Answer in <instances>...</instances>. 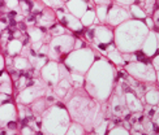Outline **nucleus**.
<instances>
[{
  "mask_svg": "<svg viewBox=\"0 0 159 135\" xmlns=\"http://www.w3.org/2000/svg\"><path fill=\"white\" fill-rule=\"evenodd\" d=\"M72 89L65 96L70 120L82 125L86 131H91L106 118L101 103L86 94L85 90L82 91L81 89H76V91H73Z\"/></svg>",
  "mask_w": 159,
  "mask_h": 135,
  "instance_id": "nucleus-1",
  "label": "nucleus"
},
{
  "mask_svg": "<svg viewBox=\"0 0 159 135\" xmlns=\"http://www.w3.org/2000/svg\"><path fill=\"white\" fill-rule=\"evenodd\" d=\"M115 83V68L108 60L99 56L85 74L84 89L89 95L99 103H107Z\"/></svg>",
  "mask_w": 159,
  "mask_h": 135,
  "instance_id": "nucleus-2",
  "label": "nucleus"
},
{
  "mask_svg": "<svg viewBox=\"0 0 159 135\" xmlns=\"http://www.w3.org/2000/svg\"><path fill=\"white\" fill-rule=\"evenodd\" d=\"M143 21L130 18L115 28L114 31V42L116 48L121 53H134L141 50L145 38L149 34Z\"/></svg>",
  "mask_w": 159,
  "mask_h": 135,
  "instance_id": "nucleus-3",
  "label": "nucleus"
},
{
  "mask_svg": "<svg viewBox=\"0 0 159 135\" xmlns=\"http://www.w3.org/2000/svg\"><path fill=\"white\" fill-rule=\"evenodd\" d=\"M70 125V116L67 108L54 105L42 113L41 127L46 135H65Z\"/></svg>",
  "mask_w": 159,
  "mask_h": 135,
  "instance_id": "nucleus-4",
  "label": "nucleus"
},
{
  "mask_svg": "<svg viewBox=\"0 0 159 135\" xmlns=\"http://www.w3.org/2000/svg\"><path fill=\"white\" fill-rule=\"evenodd\" d=\"M97 56L90 47H84L81 50H73L64 59L63 64L68 68L69 72L80 73L85 76L90 66L94 64Z\"/></svg>",
  "mask_w": 159,
  "mask_h": 135,
  "instance_id": "nucleus-5",
  "label": "nucleus"
},
{
  "mask_svg": "<svg viewBox=\"0 0 159 135\" xmlns=\"http://www.w3.org/2000/svg\"><path fill=\"white\" fill-rule=\"evenodd\" d=\"M75 37L70 34H63L51 39L48 44V59L52 61H64L68 53L75 50Z\"/></svg>",
  "mask_w": 159,
  "mask_h": 135,
  "instance_id": "nucleus-6",
  "label": "nucleus"
},
{
  "mask_svg": "<svg viewBox=\"0 0 159 135\" xmlns=\"http://www.w3.org/2000/svg\"><path fill=\"white\" fill-rule=\"evenodd\" d=\"M125 72H127L128 76L140 81V82L151 83V85L157 83V72L151 66V64H145L140 61L128 63L125 65Z\"/></svg>",
  "mask_w": 159,
  "mask_h": 135,
  "instance_id": "nucleus-7",
  "label": "nucleus"
},
{
  "mask_svg": "<svg viewBox=\"0 0 159 135\" xmlns=\"http://www.w3.org/2000/svg\"><path fill=\"white\" fill-rule=\"evenodd\" d=\"M108 108L111 109V113L114 114L115 117L124 118L128 113H130L127 108V104H125L124 90H123L121 85L114 87V91H112L111 96L108 99Z\"/></svg>",
  "mask_w": 159,
  "mask_h": 135,
  "instance_id": "nucleus-8",
  "label": "nucleus"
},
{
  "mask_svg": "<svg viewBox=\"0 0 159 135\" xmlns=\"http://www.w3.org/2000/svg\"><path fill=\"white\" fill-rule=\"evenodd\" d=\"M130 11H129V5H123V4H117V3H112L108 7V12H107V18H106V24L110 26H116L121 25L123 22L130 20Z\"/></svg>",
  "mask_w": 159,
  "mask_h": 135,
  "instance_id": "nucleus-9",
  "label": "nucleus"
},
{
  "mask_svg": "<svg viewBox=\"0 0 159 135\" xmlns=\"http://www.w3.org/2000/svg\"><path fill=\"white\" fill-rule=\"evenodd\" d=\"M43 95H46V86L34 85L20 91L17 96V101L22 105H30L34 100H37L38 98H42Z\"/></svg>",
  "mask_w": 159,
  "mask_h": 135,
  "instance_id": "nucleus-10",
  "label": "nucleus"
},
{
  "mask_svg": "<svg viewBox=\"0 0 159 135\" xmlns=\"http://www.w3.org/2000/svg\"><path fill=\"white\" fill-rule=\"evenodd\" d=\"M114 43V31L108 25H93V44Z\"/></svg>",
  "mask_w": 159,
  "mask_h": 135,
  "instance_id": "nucleus-11",
  "label": "nucleus"
},
{
  "mask_svg": "<svg viewBox=\"0 0 159 135\" xmlns=\"http://www.w3.org/2000/svg\"><path fill=\"white\" fill-rule=\"evenodd\" d=\"M41 77L46 83L50 86H56L60 81V74H59V63L57 61H47L42 69H41Z\"/></svg>",
  "mask_w": 159,
  "mask_h": 135,
  "instance_id": "nucleus-12",
  "label": "nucleus"
},
{
  "mask_svg": "<svg viewBox=\"0 0 159 135\" xmlns=\"http://www.w3.org/2000/svg\"><path fill=\"white\" fill-rule=\"evenodd\" d=\"M93 5H94L93 0H68L65 7L70 15H73L77 18H81L88 9H94Z\"/></svg>",
  "mask_w": 159,
  "mask_h": 135,
  "instance_id": "nucleus-13",
  "label": "nucleus"
},
{
  "mask_svg": "<svg viewBox=\"0 0 159 135\" xmlns=\"http://www.w3.org/2000/svg\"><path fill=\"white\" fill-rule=\"evenodd\" d=\"M141 51L145 56L148 57H153L155 55H158L159 53V50H158V39H157V34L150 30L149 34L146 35V38H145L143 43L141 46Z\"/></svg>",
  "mask_w": 159,
  "mask_h": 135,
  "instance_id": "nucleus-14",
  "label": "nucleus"
},
{
  "mask_svg": "<svg viewBox=\"0 0 159 135\" xmlns=\"http://www.w3.org/2000/svg\"><path fill=\"white\" fill-rule=\"evenodd\" d=\"M16 117H17V109L12 101L0 105V126L7 125L9 121H16Z\"/></svg>",
  "mask_w": 159,
  "mask_h": 135,
  "instance_id": "nucleus-15",
  "label": "nucleus"
},
{
  "mask_svg": "<svg viewBox=\"0 0 159 135\" xmlns=\"http://www.w3.org/2000/svg\"><path fill=\"white\" fill-rule=\"evenodd\" d=\"M55 21H56L55 11L51 8H47V7L39 15H37V22L39 24V26H44V28L48 29L50 26L55 24Z\"/></svg>",
  "mask_w": 159,
  "mask_h": 135,
  "instance_id": "nucleus-16",
  "label": "nucleus"
},
{
  "mask_svg": "<svg viewBox=\"0 0 159 135\" xmlns=\"http://www.w3.org/2000/svg\"><path fill=\"white\" fill-rule=\"evenodd\" d=\"M61 25L67 26L68 29H70L72 31H75V33H81L84 30V26H82L81 21H80V18L75 17L73 15H70V13H67V16H65Z\"/></svg>",
  "mask_w": 159,
  "mask_h": 135,
  "instance_id": "nucleus-17",
  "label": "nucleus"
},
{
  "mask_svg": "<svg viewBox=\"0 0 159 135\" xmlns=\"http://www.w3.org/2000/svg\"><path fill=\"white\" fill-rule=\"evenodd\" d=\"M22 47H24V44L21 42V39H12V40H9V42L7 43L4 50L7 51V53H8V56L16 57L18 53L22 51Z\"/></svg>",
  "mask_w": 159,
  "mask_h": 135,
  "instance_id": "nucleus-18",
  "label": "nucleus"
},
{
  "mask_svg": "<svg viewBox=\"0 0 159 135\" xmlns=\"http://www.w3.org/2000/svg\"><path fill=\"white\" fill-rule=\"evenodd\" d=\"M31 105V112L34 116H42V113L47 109V103H46V99L44 98H38L37 100H34L33 103L30 104Z\"/></svg>",
  "mask_w": 159,
  "mask_h": 135,
  "instance_id": "nucleus-19",
  "label": "nucleus"
},
{
  "mask_svg": "<svg viewBox=\"0 0 159 135\" xmlns=\"http://www.w3.org/2000/svg\"><path fill=\"white\" fill-rule=\"evenodd\" d=\"M13 68L18 72H26L30 69L31 65H30V61L28 60V57L17 56V57H13Z\"/></svg>",
  "mask_w": 159,
  "mask_h": 135,
  "instance_id": "nucleus-20",
  "label": "nucleus"
},
{
  "mask_svg": "<svg viewBox=\"0 0 159 135\" xmlns=\"http://www.w3.org/2000/svg\"><path fill=\"white\" fill-rule=\"evenodd\" d=\"M143 99H145V104H149V105H157L158 101H159V90L157 89H149L143 95ZM143 104V105H145Z\"/></svg>",
  "mask_w": 159,
  "mask_h": 135,
  "instance_id": "nucleus-21",
  "label": "nucleus"
},
{
  "mask_svg": "<svg viewBox=\"0 0 159 135\" xmlns=\"http://www.w3.org/2000/svg\"><path fill=\"white\" fill-rule=\"evenodd\" d=\"M106 57H107L108 61H111L114 65H119V66H121V65H125L124 63V60H123V53L119 51L117 48L114 50V51H110L106 53Z\"/></svg>",
  "mask_w": 159,
  "mask_h": 135,
  "instance_id": "nucleus-22",
  "label": "nucleus"
},
{
  "mask_svg": "<svg viewBox=\"0 0 159 135\" xmlns=\"http://www.w3.org/2000/svg\"><path fill=\"white\" fill-rule=\"evenodd\" d=\"M95 18H97V16H95V8H94V9H88L84 13V16L80 18V21H81L84 28H89V26L94 25V20Z\"/></svg>",
  "mask_w": 159,
  "mask_h": 135,
  "instance_id": "nucleus-23",
  "label": "nucleus"
},
{
  "mask_svg": "<svg viewBox=\"0 0 159 135\" xmlns=\"http://www.w3.org/2000/svg\"><path fill=\"white\" fill-rule=\"evenodd\" d=\"M69 79H70V83L73 89H84V85H85V77L80 73H75V72H70L69 73Z\"/></svg>",
  "mask_w": 159,
  "mask_h": 135,
  "instance_id": "nucleus-24",
  "label": "nucleus"
},
{
  "mask_svg": "<svg viewBox=\"0 0 159 135\" xmlns=\"http://www.w3.org/2000/svg\"><path fill=\"white\" fill-rule=\"evenodd\" d=\"M129 11H130V17L133 20H140V21H143V20L148 17V15L145 13V11L138 5H134V4L129 5Z\"/></svg>",
  "mask_w": 159,
  "mask_h": 135,
  "instance_id": "nucleus-25",
  "label": "nucleus"
},
{
  "mask_svg": "<svg viewBox=\"0 0 159 135\" xmlns=\"http://www.w3.org/2000/svg\"><path fill=\"white\" fill-rule=\"evenodd\" d=\"M85 134H86L85 127L77 122H72L68 127L67 133H65V135H85Z\"/></svg>",
  "mask_w": 159,
  "mask_h": 135,
  "instance_id": "nucleus-26",
  "label": "nucleus"
},
{
  "mask_svg": "<svg viewBox=\"0 0 159 135\" xmlns=\"http://www.w3.org/2000/svg\"><path fill=\"white\" fill-rule=\"evenodd\" d=\"M110 5H95V16L99 20L101 24H106V18H107V12H108Z\"/></svg>",
  "mask_w": 159,
  "mask_h": 135,
  "instance_id": "nucleus-27",
  "label": "nucleus"
},
{
  "mask_svg": "<svg viewBox=\"0 0 159 135\" xmlns=\"http://www.w3.org/2000/svg\"><path fill=\"white\" fill-rule=\"evenodd\" d=\"M28 35H29L31 42L34 43V42H39V40H42L44 34L42 33L41 29H39V26H37V28L34 26V28H29L28 29Z\"/></svg>",
  "mask_w": 159,
  "mask_h": 135,
  "instance_id": "nucleus-28",
  "label": "nucleus"
},
{
  "mask_svg": "<svg viewBox=\"0 0 159 135\" xmlns=\"http://www.w3.org/2000/svg\"><path fill=\"white\" fill-rule=\"evenodd\" d=\"M108 122H110L108 118H104L101 124H98L94 129H93L95 131V135H107V133H108Z\"/></svg>",
  "mask_w": 159,
  "mask_h": 135,
  "instance_id": "nucleus-29",
  "label": "nucleus"
},
{
  "mask_svg": "<svg viewBox=\"0 0 159 135\" xmlns=\"http://www.w3.org/2000/svg\"><path fill=\"white\" fill-rule=\"evenodd\" d=\"M48 31H50V35L51 37H60L63 34H65V26H63L61 24H54L52 26L48 28Z\"/></svg>",
  "mask_w": 159,
  "mask_h": 135,
  "instance_id": "nucleus-30",
  "label": "nucleus"
},
{
  "mask_svg": "<svg viewBox=\"0 0 159 135\" xmlns=\"http://www.w3.org/2000/svg\"><path fill=\"white\" fill-rule=\"evenodd\" d=\"M155 7H157V0H145L142 9L149 16V15H153V13H154V11L157 9Z\"/></svg>",
  "mask_w": 159,
  "mask_h": 135,
  "instance_id": "nucleus-31",
  "label": "nucleus"
},
{
  "mask_svg": "<svg viewBox=\"0 0 159 135\" xmlns=\"http://www.w3.org/2000/svg\"><path fill=\"white\" fill-rule=\"evenodd\" d=\"M43 3V5H46L47 8H51V9H57V8H61L64 7V2L63 0H41Z\"/></svg>",
  "mask_w": 159,
  "mask_h": 135,
  "instance_id": "nucleus-32",
  "label": "nucleus"
},
{
  "mask_svg": "<svg viewBox=\"0 0 159 135\" xmlns=\"http://www.w3.org/2000/svg\"><path fill=\"white\" fill-rule=\"evenodd\" d=\"M12 82H3L0 83V92L5 94V95H12Z\"/></svg>",
  "mask_w": 159,
  "mask_h": 135,
  "instance_id": "nucleus-33",
  "label": "nucleus"
},
{
  "mask_svg": "<svg viewBox=\"0 0 159 135\" xmlns=\"http://www.w3.org/2000/svg\"><path fill=\"white\" fill-rule=\"evenodd\" d=\"M107 135H130V133L124 129L123 126H119V127H114L110 133H107Z\"/></svg>",
  "mask_w": 159,
  "mask_h": 135,
  "instance_id": "nucleus-34",
  "label": "nucleus"
},
{
  "mask_svg": "<svg viewBox=\"0 0 159 135\" xmlns=\"http://www.w3.org/2000/svg\"><path fill=\"white\" fill-rule=\"evenodd\" d=\"M151 66H153L154 69H155V72L159 70V53L151 57Z\"/></svg>",
  "mask_w": 159,
  "mask_h": 135,
  "instance_id": "nucleus-35",
  "label": "nucleus"
},
{
  "mask_svg": "<svg viewBox=\"0 0 159 135\" xmlns=\"http://www.w3.org/2000/svg\"><path fill=\"white\" fill-rule=\"evenodd\" d=\"M143 22H145V25H146V28H148L149 30H153V29H154L155 25H154V21H153V18H151V17L148 16L146 18L143 20Z\"/></svg>",
  "mask_w": 159,
  "mask_h": 135,
  "instance_id": "nucleus-36",
  "label": "nucleus"
},
{
  "mask_svg": "<svg viewBox=\"0 0 159 135\" xmlns=\"http://www.w3.org/2000/svg\"><path fill=\"white\" fill-rule=\"evenodd\" d=\"M153 21H154V25L157 26V28H159V7L154 11V13H153Z\"/></svg>",
  "mask_w": 159,
  "mask_h": 135,
  "instance_id": "nucleus-37",
  "label": "nucleus"
},
{
  "mask_svg": "<svg viewBox=\"0 0 159 135\" xmlns=\"http://www.w3.org/2000/svg\"><path fill=\"white\" fill-rule=\"evenodd\" d=\"M93 3H94V5H111L112 0H93Z\"/></svg>",
  "mask_w": 159,
  "mask_h": 135,
  "instance_id": "nucleus-38",
  "label": "nucleus"
},
{
  "mask_svg": "<svg viewBox=\"0 0 159 135\" xmlns=\"http://www.w3.org/2000/svg\"><path fill=\"white\" fill-rule=\"evenodd\" d=\"M11 101V96L9 95H5V94L0 92V105H3L5 103H9Z\"/></svg>",
  "mask_w": 159,
  "mask_h": 135,
  "instance_id": "nucleus-39",
  "label": "nucleus"
},
{
  "mask_svg": "<svg viewBox=\"0 0 159 135\" xmlns=\"http://www.w3.org/2000/svg\"><path fill=\"white\" fill-rule=\"evenodd\" d=\"M84 47H85V44L82 42V39L76 38L75 39V50H81V48H84Z\"/></svg>",
  "mask_w": 159,
  "mask_h": 135,
  "instance_id": "nucleus-40",
  "label": "nucleus"
},
{
  "mask_svg": "<svg viewBox=\"0 0 159 135\" xmlns=\"http://www.w3.org/2000/svg\"><path fill=\"white\" fill-rule=\"evenodd\" d=\"M112 2L117 4H123V5H132L134 3V0H112Z\"/></svg>",
  "mask_w": 159,
  "mask_h": 135,
  "instance_id": "nucleus-41",
  "label": "nucleus"
},
{
  "mask_svg": "<svg viewBox=\"0 0 159 135\" xmlns=\"http://www.w3.org/2000/svg\"><path fill=\"white\" fill-rule=\"evenodd\" d=\"M157 83L159 85V70L157 72Z\"/></svg>",
  "mask_w": 159,
  "mask_h": 135,
  "instance_id": "nucleus-42",
  "label": "nucleus"
},
{
  "mask_svg": "<svg viewBox=\"0 0 159 135\" xmlns=\"http://www.w3.org/2000/svg\"><path fill=\"white\" fill-rule=\"evenodd\" d=\"M63 2H64V3H67V2H68V0H63Z\"/></svg>",
  "mask_w": 159,
  "mask_h": 135,
  "instance_id": "nucleus-43",
  "label": "nucleus"
},
{
  "mask_svg": "<svg viewBox=\"0 0 159 135\" xmlns=\"http://www.w3.org/2000/svg\"><path fill=\"white\" fill-rule=\"evenodd\" d=\"M157 107H158V108H159V101H158V104H157Z\"/></svg>",
  "mask_w": 159,
  "mask_h": 135,
  "instance_id": "nucleus-44",
  "label": "nucleus"
},
{
  "mask_svg": "<svg viewBox=\"0 0 159 135\" xmlns=\"http://www.w3.org/2000/svg\"><path fill=\"white\" fill-rule=\"evenodd\" d=\"M41 135H46V134H41Z\"/></svg>",
  "mask_w": 159,
  "mask_h": 135,
  "instance_id": "nucleus-45",
  "label": "nucleus"
},
{
  "mask_svg": "<svg viewBox=\"0 0 159 135\" xmlns=\"http://www.w3.org/2000/svg\"><path fill=\"white\" fill-rule=\"evenodd\" d=\"M0 131H2V129H0Z\"/></svg>",
  "mask_w": 159,
  "mask_h": 135,
  "instance_id": "nucleus-46",
  "label": "nucleus"
}]
</instances>
